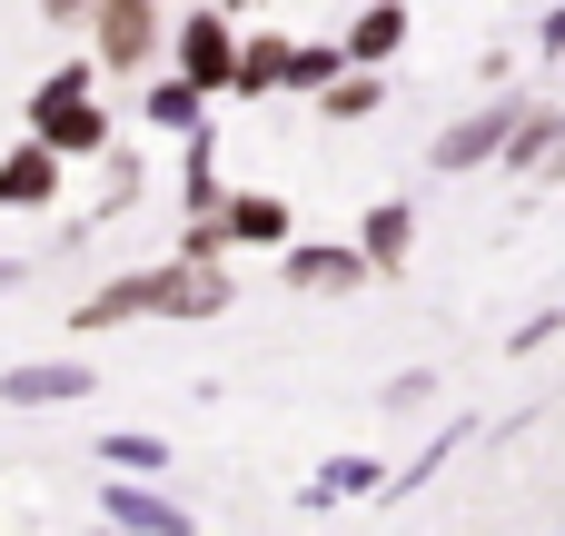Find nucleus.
Listing matches in <instances>:
<instances>
[{
  "label": "nucleus",
  "instance_id": "obj_2",
  "mask_svg": "<svg viewBox=\"0 0 565 536\" xmlns=\"http://www.w3.org/2000/svg\"><path fill=\"white\" fill-rule=\"evenodd\" d=\"M516 109H526V99H516V90H497L487 109H467L457 129H437V149H427V159H437V169H487V159L507 149V129H516Z\"/></svg>",
  "mask_w": 565,
  "mask_h": 536
},
{
  "label": "nucleus",
  "instance_id": "obj_11",
  "mask_svg": "<svg viewBox=\"0 0 565 536\" xmlns=\"http://www.w3.org/2000/svg\"><path fill=\"white\" fill-rule=\"evenodd\" d=\"M218 229H228V239H248V249H288V229H298V219H288V199H278V189H248V199H218Z\"/></svg>",
  "mask_w": 565,
  "mask_h": 536
},
{
  "label": "nucleus",
  "instance_id": "obj_22",
  "mask_svg": "<svg viewBox=\"0 0 565 536\" xmlns=\"http://www.w3.org/2000/svg\"><path fill=\"white\" fill-rule=\"evenodd\" d=\"M79 90H89V70H50V80L30 90V109H50V99H79Z\"/></svg>",
  "mask_w": 565,
  "mask_h": 536
},
{
  "label": "nucleus",
  "instance_id": "obj_7",
  "mask_svg": "<svg viewBox=\"0 0 565 536\" xmlns=\"http://www.w3.org/2000/svg\"><path fill=\"white\" fill-rule=\"evenodd\" d=\"M516 179H556L565 169V109H516V129H507V149H497Z\"/></svg>",
  "mask_w": 565,
  "mask_h": 536
},
{
  "label": "nucleus",
  "instance_id": "obj_8",
  "mask_svg": "<svg viewBox=\"0 0 565 536\" xmlns=\"http://www.w3.org/2000/svg\"><path fill=\"white\" fill-rule=\"evenodd\" d=\"M149 308H159V269H129V278H99L70 318L79 328H119V318H149Z\"/></svg>",
  "mask_w": 565,
  "mask_h": 536
},
{
  "label": "nucleus",
  "instance_id": "obj_13",
  "mask_svg": "<svg viewBox=\"0 0 565 536\" xmlns=\"http://www.w3.org/2000/svg\"><path fill=\"white\" fill-rule=\"evenodd\" d=\"M407 249H417V209H407V199H377L367 229H358V259H367V269H407Z\"/></svg>",
  "mask_w": 565,
  "mask_h": 536
},
{
  "label": "nucleus",
  "instance_id": "obj_18",
  "mask_svg": "<svg viewBox=\"0 0 565 536\" xmlns=\"http://www.w3.org/2000/svg\"><path fill=\"white\" fill-rule=\"evenodd\" d=\"M377 99H387V80H367V70H358V80H348V70H338V80H328V90H318V109H328V119H367V109H377Z\"/></svg>",
  "mask_w": 565,
  "mask_h": 536
},
{
  "label": "nucleus",
  "instance_id": "obj_6",
  "mask_svg": "<svg viewBox=\"0 0 565 536\" xmlns=\"http://www.w3.org/2000/svg\"><path fill=\"white\" fill-rule=\"evenodd\" d=\"M89 388H99V378H89L79 358H20V368L0 378L10 408H70V398H89Z\"/></svg>",
  "mask_w": 565,
  "mask_h": 536
},
{
  "label": "nucleus",
  "instance_id": "obj_25",
  "mask_svg": "<svg viewBox=\"0 0 565 536\" xmlns=\"http://www.w3.org/2000/svg\"><path fill=\"white\" fill-rule=\"evenodd\" d=\"M40 10H50V20H89V0H40Z\"/></svg>",
  "mask_w": 565,
  "mask_h": 536
},
{
  "label": "nucleus",
  "instance_id": "obj_21",
  "mask_svg": "<svg viewBox=\"0 0 565 536\" xmlns=\"http://www.w3.org/2000/svg\"><path fill=\"white\" fill-rule=\"evenodd\" d=\"M129 199H139V159H109V179H99V219L129 209Z\"/></svg>",
  "mask_w": 565,
  "mask_h": 536
},
{
  "label": "nucleus",
  "instance_id": "obj_10",
  "mask_svg": "<svg viewBox=\"0 0 565 536\" xmlns=\"http://www.w3.org/2000/svg\"><path fill=\"white\" fill-rule=\"evenodd\" d=\"M407 50V0H367L358 20H348V70H377V60H397Z\"/></svg>",
  "mask_w": 565,
  "mask_h": 536
},
{
  "label": "nucleus",
  "instance_id": "obj_5",
  "mask_svg": "<svg viewBox=\"0 0 565 536\" xmlns=\"http://www.w3.org/2000/svg\"><path fill=\"white\" fill-rule=\"evenodd\" d=\"M228 60H238V30L218 10H189L179 20V80L189 90H228Z\"/></svg>",
  "mask_w": 565,
  "mask_h": 536
},
{
  "label": "nucleus",
  "instance_id": "obj_16",
  "mask_svg": "<svg viewBox=\"0 0 565 536\" xmlns=\"http://www.w3.org/2000/svg\"><path fill=\"white\" fill-rule=\"evenodd\" d=\"M99 467H109V477H159V467H169V448H159L149 428H119V438L99 448Z\"/></svg>",
  "mask_w": 565,
  "mask_h": 536
},
{
  "label": "nucleus",
  "instance_id": "obj_19",
  "mask_svg": "<svg viewBox=\"0 0 565 536\" xmlns=\"http://www.w3.org/2000/svg\"><path fill=\"white\" fill-rule=\"evenodd\" d=\"M338 70H348V50H328V40H318V50H288V80H278V90H328Z\"/></svg>",
  "mask_w": 565,
  "mask_h": 536
},
{
  "label": "nucleus",
  "instance_id": "obj_12",
  "mask_svg": "<svg viewBox=\"0 0 565 536\" xmlns=\"http://www.w3.org/2000/svg\"><path fill=\"white\" fill-rule=\"evenodd\" d=\"M358 278H367L358 249H288V288H298V298H348Z\"/></svg>",
  "mask_w": 565,
  "mask_h": 536
},
{
  "label": "nucleus",
  "instance_id": "obj_17",
  "mask_svg": "<svg viewBox=\"0 0 565 536\" xmlns=\"http://www.w3.org/2000/svg\"><path fill=\"white\" fill-rule=\"evenodd\" d=\"M367 487H377V458H328L318 487H308V507H338V497H367Z\"/></svg>",
  "mask_w": 565,
  "mask_h": 536
},
{
  "label": "nucleus",
  "instance_id": "obj_9",
  "mask_svg": "<svg viewBox=\"0 0 565 536\" xmlns=\"http://www.w3.org/2000/svg\"><path fill=\"white\" fill-rule=\"evenodd\" d=\"M99 517H109V527H149V536H179V527H189V507H169V497L139 487V477H109V487H99Z\"/></svg>",
  "mask_w": 565,
  "mask_h": 536
},
{
  "label": "nucleus",
  "instance_id": "obj_20",
  "mask_svg": "<svg viewBox=\"0 0 565 536\" xmlns=\"http://www.w3.org/2000/svg\"><path fill=\"white\" fill-rule=\"evenodd\" d=\"M199 99H209V90H189V80H159V90H149V119H159V129H199Z\"/></svg>",
  "mask_w": 565,
  "mask_h": 536
},
{
  "label": "nucleus",
  "instance_id": "obj_15",
  "mask_svg": "<svg viewBox=\"0 0 565 536\" xmlns=\"http://www.w3.org/2000/svg\"><path fill=\"white\" fill-rule=\"evenodd\" d=\"M288 80V40L268 30V40H238V60H228V90H278Z\"/></svg>",
  "mask_w": 565,
  "mask_h": 536
},
{
  "label": "nucleus",
  "instance_id": "obj_3",
  "mask_svg": "<svg viewBox=\"0 0 565 536\" xmlns=\"http://www.w3.org/2000/svg\"><path fill=\"white\" fill-rule=\"evenodd\" d=\"M218 308H238V288H228L218 259H169L159 269V308L149 318H218Z\"/></svg>",
  "mask_w": 565,
  "mask_h": 536
},
{
  "label": "nucleus",
  "instance_id": "obj_23",
  "mask_svg": "<svg viewBox=\"0 0 565 536\" xmlns=\"http://www.w3.org/2000/svg\"><path fill=\"white\" fill-rule=\"evenodd\" d=\"M427 398H437V378H427V368H407V378H387V408H427Z\"/></svg>",
  "mask_w": 565,
  "mask_h": 536
},
{
  "label": "nucleus",
  "instance_id": "obj_14",
  "mask_svg": "<svg viewBox=\"0 0 565 536\" xmlns=\"http://www.w3.org/2000/svg\"><path fill=\"white\" fill-rule=\"evenodd\" d=\"M50 189H60V159H50V149H40V139H30V149H10V159H0V209H40V199H50Z\"/></svg>",
  "mask_w": 565,
  "mask_h": 536
},
{
  "label": "nucleus",
  "instance_id": "obj_24",
  "mask_svg": "<svg viewBox=\"0 0 565 536\" xmlns=\"http://www.w3.org/2000/svg\"><path fill=\"white\" fill-rule=\"evenodd\" d=\"M20 278H30V259H0V298H10V288H20Z\"/></svg>",
  "mask_w": 565,
  "mask_h": 536
},
{
  "label": "nucleus",
  "instance_id": "obj_1",
  "mask_svg": "<svg viewBox=\"0 0 565 536\" xmlns=\"http://www.w3.org/2000/svg\"><path fill=\"white\" fill-rule=\"evenodd\" d=\"M89 30H99V70H149L169 10L159 0H89Z\"/></svg>",
  "mask_w": 565,
  "mask_h": 536
},
{
  "label": "nucleus",
  "instance_id": "obj_4",
  "mask_svg": "<svg viewBox=\"0 0 565 536\" xmlns=\"http://www.w3.org/2000/svg\"><path fill=\"white\" fill-rule=\"evenodd\" d=\"M30 139L50 149V159H89V149H109V109L79 90V99H50V109H30Z\"/></svg>",
  "mask_w": 565,
  "mask_h": 536
}]
</instances>
